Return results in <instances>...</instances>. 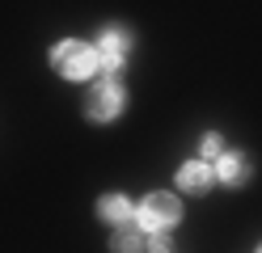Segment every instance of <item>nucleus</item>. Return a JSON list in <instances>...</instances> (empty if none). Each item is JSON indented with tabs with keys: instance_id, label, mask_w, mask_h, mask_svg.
Segmentation results:
<instances>
[{
	"instance_id": "obj_5",
	"label": "nucleus",
	"mask_w": 262,
	"mask_h": 253,
	"mask_svg": "<svg viewBox=\"0 0 262 253\" xmlns=\"http://www.w3.org/2000/svg\"><path fill=\"white\" fill-rule=\"evenodd\" d=\"M211 181H216V173H211L203 160H190V165H182V173H178V186H182L186 194H207Z\"/></svg>"
},
{
	"instance_id": "obj_3",
	"label": "nucleus",
	"mask_w": 262,
	"mask_h": 253,
	"mask_svg": "<svg viewBox=\"0 0 262 253\" xmlns=\"http://www.w3.org/2000/svg\"><path fill=\"white\" fill-rule=\"evenodd\" d=\"M123 89H119V80H106V84H97V89L89 93L85 101V114H89V123H110V118H119L123 110Z\"/></svg>"
},
{
	"instance_id": "obj_9",
	"label": "nucleus",
	"mask_w": 262,
	"mask_h": 253,
	"mask_svg": "<svg viewBox=\"0 0 262 253\" xmlns=\"http://www.w3.org/2000/svg\"><path fill=\"white\" fill-rule=\"evenodd\" d=\"M102 76L106 80H119L123 76V55H102Z\"/></svg>"
},
{
	"instance_id": "obj_2",
	"label": "nucleus",
	"mask_w": 262,
	"mask_h": 253,
	"mask_svg": "<svg viewBox=\"0 0 262 253\" xmlns=\"http://www.w3.org/2000/svg\"><path fill=\"white\" fill-rule=\"evenodd\" d=\"M178 219H182V207H178L173 194H161V190H157V194H148V198L140 202V224L152 228V232H157V228H173Z\"/></svg>"
},
{
	"instance_id": "obj_6",
	"label": "nucleus",
	"mask_w": 262,
	"mask_h": 253,
	"mask_svg": "<svg viewBox=\"0 0 262 253\" xmlns=\"http://www.w3.org/2000/svg\"><path fill=\"white\" fill-rule=\"evenodd\" d=\"M97 215H102L106 224H114V228H119L123 219H131V202H127L123 194H106L102 202H97Z\"/></svg>"
},
{
	"instance_id": "obj_4",
	"label": "nucleus",
	"mask_w": 262,
	"mask_h": 253,
	"mask_svg": "<svg viewBox=\"0 0 262 253\" xmlns=\"http://www.w3.org/2000/svg\"><path fill=\"white\" fill-rule=\"evenodd\" d=\"M254 173V160L245 156V152H220V165H216V177L224 186H245Z\"/></svg>"
},
{
	"instance_id": "obj_1",
	"label": "nucleus",
	"mask_w": 262,
	"mask_h": 253,
	"mask_svg": "<svg viewBox=\"0 0 262 253\" xmlns=\"http://www.w3.org/2000/svg\"><path fill=\"white\" fill-rule=\"evenodd\" d=\"M51 63H55V72H59V76H68V80H85V76H93L97 55H93V51H89L85 42L63 38V42L51 51Z\"/></svg>"
},
{
	"instance_id": "obj_7",
	"label": "nucleus",
	"mask_w": 262,
	"mask_h": 253,
	"mask_svg": "<svg viewBox=\"0 0 262 253\" xmlns=\"http://www.w3.org/2000/svg\"><path fill=\"white\" fill-rule=\"evenodd\" d=\"M131 51V34L123 26H106L102 30V55H127Z\"/></svg>"
},
{
	"instance_id": "obj_8",
	"label": "nucleus",
	"mask_w": 262,
	"mask_h": 253,
	"mask_svg": "<svg viewBox=\"0 0 262 253\" xmlns=\"http://www.w3.org/2000/svg\"><path fill=\"white\" fill-rule=\"evenodd\" d=\"M114 249H148V245H144V236H140V228H131V219H123V224H119V232H114Z\"/></svg>"
},
{
	"instance_id": "obj_10",
	"label": "nucleus",
	"mask_w": 262,
	"mask_h": 253,
	"mask_svg": "<svg viewBox=\"0 0 262 253\" xmlns=\"http://www.w3.org/2000/svg\"><path fill=\"white\" fill-rule=\"evenodd\" d=\"M199 148H203V156H220V152H224V140H220V135H216V131H207Z\"/></svg>"
},
{
	"instance_id": "obj_11",
	"label": "nucleus",
	"mask_w": 262,
	"mask_h": 253,
	"mask_svg": "<svg viewBox=\"0 0 262 253\" xmlns=\"http://www.w3.org/2000/svg\"><path fill=\"white\" fill-rule=\"evenodd\" d=\"M148 249H157V253H165V249H173V241L165 236V228H157V236L148 241Z\"/></svg>"
}]
</instances>
